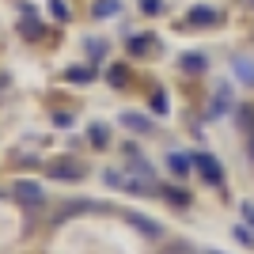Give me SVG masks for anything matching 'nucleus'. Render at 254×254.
<instances>
[{
    "label": "nucleus",
    "instance_id": "8",
    "mask_svg": "<svg viewBox=\"0 0 254 254\" xmlns=\"http://www.w3.org/2000/svg\"><path fill=\"white\" fill-rule=\"evenodd\" d=\"M122 126L133 129V133H152V118L137 114V110H122Z\"/></svg>",
    "mask_w": 254,
    "mask_h": 254
},
{
    "label": "nucleus",
    "instance_id": "4",
    "mask_svg": "<svg viewBox=\"0 0 254 254\" xmlns=\"http://www.w3.org/2000/svg\"><path fill=\"white\" fill-rule=\"evenodd\" d=\"M126 220L133 224L140 235H148V239H159V235H163V228H159L152 216H144V212H133V209H129V212H126Z\"/></svg>",
    "mask_w": 254,
    "mask_h": 254
},
{
    "label": "nucleus",
    "instance_id": "5",
    "mask_svg": "<svg viewBox=\"0 0 254 254\" xmlns=\"http://www.w3.org/2000/svg\"><path fill=\"white\" fill-rule=\"evenodd\" d=\"M126 156H129V167H133V175H137V179H152V175H156V167H152V163H148L144 156H140V152L133 148V144L126 148Z\"/></svg>",
    "mask_w": 254,
    "mask_h": 254
},
{
    "label": "nucleus",
    "instance_id": "15",
    "mask_svg": "<svg viewBox=\"0 0 254 254\" xmlns=\"http://www.w3.org/2000/svg\"><path fill=\"white\" fill-rule=\"evenodd\" d=\"M159 193H163V197H171L175 205H190V193L182 190V186H159Z\"/></svg>",
    "mask_w": 254,
    "mask_h": 254
},
{
    "label": "nucleus",
    "instance_id": "12",
    "mask_svg": "<svg viewBox=\"0 0 254 254\" xmlns=\"http://www.w3.org/2000/svg\"><path fill=\"white\" fill-rule=\"evenodd\" d=\"M87 140H91L95 148H106V144H110V129H106L103 122H95V126L87 129Z\"/></svg>",
    "mask_w": 254,
    "mask_h": 254
},
{
    "label": "nucleus",
    "instance_id": "29",
    "mask_svg": "<svg viewBox=\"0 0 254 254\" xmlns=\"http://www.w3.org/2000/svg\"><path fill=\"white\" fill-rule=\"evenodd\" d=\"M205 254H224V251H205Z\"/></svg>",
    "mask_w": 254,
    "mask_h": 254
},
{
    "label": "nucleus",
    "instance_id": "20",
    "mask_svg": "<svg viewBox=\"0 0 254 254\" xmlns=\"http://www.w3.org/2000/svg\"><path fill=\"white\" fill-rule=\"evenodd\" d=\"M126 190L129 193H152V186L144 179H126Z\"/></svg>",
    "mask_w": 254,
    "mask_h": 254
},
{
    "label": "nucleus",
    "instance_id": "13",
    "mask_svg": "<svg viewBox=\"0 0 254 254\" xmlns=\"http://www.w3.org/2000/svg\"><path fill=\"white\" fill-rule=\"evenodd\" d=\"M64 80H72V84H91V80H95V68L76 64V68H68V72H64Z\"/></svg>",
    "mask_w": 254,
    "mask_h": 254
},
{
    "label": "nucleus",
    "instance_id": "1",
    "mask_svg": "<svg viewBox=\"0 0 254 254\" xmlns=\"http://www.w3.org/2000/svg\"><path fill=\"white\" fill-rule=\"evenodd\" d=\"M190 159H193V167L201 171V179L209 182V186H224V167L209 156V152H193Z\"/></svg>",
    "mask_w": 254,
    "mask_h": 254
},
{
    "label": "nucleus",
    "instance_id": "11",
    "mask_svg": "<svg viewBox=\"0 0 254 254\" xmlns=\"http://www.w3.org/2000/svg\"><path fill=\"white\" fill-rule=\"evenodd\" d=\"M182 72H205V64H209V61H205V53H182Z\"/></svg>",
    "mask_w": 254,
    "mask_h": 254
},
{
    "label": "nucleus",
    "instance_id": "30",
    "mask_svg": "<svg viewBox=\"0 0 254 254\" xmlns=\"http://www.w3.org/2000/svg\"><path fill=\"white\" fill-rule=\"evenodd\" d=\"M247 4H254V0H247Z\"/></svg>",
    "mask_w": 254,
    "mask_h": 254
},
{
    "label": "nucleus",
    "instance_id": "19",
    "mask_svg": "<svg viewBox=\"0 0 254 254\" xmlns=\"http://www.w3.org/2000/svg\"><path fill=\"white\" fill-rule=\"evenodd\" d=\"M19 34H23V38H38V34H42V27H38L34 19H23V23H19Z\"/></svg>",
    "mask_w": 254,
    "mask_h": 254
},
{
    "label": "nucleus",
    "instance_id": "10",
    "mask_svg": "<svg viewBox=\"0 0 254 254\" xmlns=\"http://www.w3.org/2000/svg\"><path fill=\"white\" fill-rule=\"evenodd\" d=\"M167 163H171V171H175L179 179H186V175L193 171V159H190V156H182V152H171V156H167Z\"/></svg>",
    "mask_w": 254,
    "mask_h": 254
},
{
    "label": "nucleus",
    "instance_id": "23",
    "mask_svg": "<svg viewBox=\"0 0 254 254\" xmlns=\"http://www.w3.org/2000/svg\"><path fill=\"white\" fill-rule=\"evenodd\" d=\"M152 114H167V95H152Z\"/></svg>",
    "mask_w": 254,
    "mask_h": 254
},
{
    "label": "nucleus",
    "instance_id": "24",
    "mask_svg": "<svg viewBox=\"0 0 254 254\" xmlns=\"http://www.w3.org/2000/svg\"><path fill=\"white\" fill-rule=\"evenodd\" d=\"M110 84H114V87L126 84V68H122V64H114V68H110Z\"/></svg>",
    "mask_w": 254,
    "mask_h": 254
},
{
    "label": "nucleus",
    "instance_id": "7",
    "mask_svg": "<svg viewBox=\"0 0 254 254\" xmlns=\"http://www.w3.org/2000/svg\"><path fill=\"white\" fill-rule=\"evenodd\" d=\"M50 175H53V179H61V182H80V179H84V167H80V163H53Z\"/></svg>",
    "mask_w": 254,
    "mask_h": 254
},
{
    "label": "nucleus",
    "instance_id": "27",
    "mask_svg": "<svg viewBox=\"0 0 254 254\" xmlns=\"http://www.w3.org/2000/svg\"><path fill=\"white\" fill-rule=\"evenodd\" d=\"M243 220L254 228V205H251V201H243Z\"/></svg>",
    "mask_w": 254,
    "mask_h": 254
},
{
    "label": "nucleus",
    "instance_id": "28",
    "mask_svg": "<svg viewBox=\"0 0 254 254\" xmlns=\"http://www.w3.org/2000/svg\"><path fill=\"white\" fill-rule=\"evenodd\" d=\"M247 152H251V159H254V137H251V144H247Z\"/></svg>",
    "mask_w": 254,
    "mask_h": 254
},
{
    "label": "nucleus",
    "instance_id": "16",
    "mask_svg": "<svg viewBox=\"0 0 254 254\" xmlns=\"http://www.w3.org/2000/svg\"><path fill=\"white\" fill-rule=\"evenodd\" d=\"M235 72H239V80H243V84H254V61L235 57Z\"/></svg>",
    "mask_w": 254,
    "mask_h": 254
},
{
    "label": "nucleus",
    "instance_id": "22",
    "mask_svg": "<svg viewBox=\"0 0 254 254\" xmlns=\"http://www.w3.org/2000/svg\"><path fill=\"white\" fill-rule=\"evenodd\" d=\"M50 11H53V19H68V8H64V0H50Z\"/></svg>",
    "mask_w": 254,
    "mask_h": 254
},
{
    "label": "nucleus",
    "instance_id": "21",
    "mask_svg": "<svg viewBox=\"0 0 254 254\" xmlns=\"http://www.w3.org/2000/svg\"><path fill=\"white\" fill-rule=\"evenodd\" d=\"M103 182H106V186H114V190H126V179H122L118 171H106V175H103Z\"/></svg>",
    "mask_w": 254,
    "mask_h": 254
},
{
    "label": "nucleus",
    "instance_id": "17",
    "mask_svg": "<svg viewBox=\"0 0 254 254\" xmlns=\"http://www.w3.org/2000/svg\"><path fill=\"white\" fill-rule=\"evenodd\" d=\"M148 46H156L152 34H137V38H129V50H133V53H148Z\"/></svg>",
    "mask_w": 254,
    "mask_h": 254
},
{
    "label": "nucleus",
    "instance_id": "6",
    "mask_svg": "<svg viewBox=\"0 0 254 254\" xmlns=\"http://www.w3.org/2000/svg\"><path fill=\"white\" fill-rule=\"evenodd\" d=\"M186 19L193 23V27H212V23H220V11L216 8H205V4H197V8H190V15Z\"/></svg>",
    "mask_w": 254,
    "mask_h": 254
},
{
    "label": "nucleus",
    "instance_id": "9",
    "mask_svg": "<svg viewBox=\"0 0 254 254\" xmlns=\"http://www.w3.org/2000/svg\"><path fill=\"white\" fill-rule=\"evenodd\" d=\"M118 11H122V0H95V4H91V15H95V19H110Z\"/></svg>",
    "mask_w": 254,
    "mask_h": 254
},
{
    "label": "nucleus",
    "instance_id": "26",
    "mask_svg": "<svg viewBox=\"0 0 254 254\" xmlns=\"http://www.w3.org/2000/svg\"><path fill=\"white\" fill-rule=\"evenodd\" d=\"M140 8L148 11V15H156V11H159V8H163V4H159V0H140Z\"/></svg>",
    "mask_w": 254,
    "mask_h": 254
},
{
    "label": "nucleus",
    "instance_id": "14",
    "mask_svg": "<svg viewBox=\"0 0 254 254\" xmlns=\"http://www.w3.org/2000/svg\"><path fill=\"white\" fill-rule=\"evenodd\" d=\"M84 50H87V57H91V61H106V50H110V46H106L103 38H87Z\"/></svg>",
    "mask_w": 254,
    "mask_h": 254
},
{
    "label": "nucleus",
    "instance_id": "18",
    "mask_svg": "<svg viewBox=\"0 0 254 254\" xmlns=\"http://www.w3.org/2000/svg\"><path fill=\"white\" fill-rule=\"evenodd\" d=\"M232 232H235V239H239L243 247H254V228H251V224H235Z\"/></svg>",
    "mask_w": 254,
    "mask_h": 254
},
{
    "label": "nucleus",
    "instance_id": "2",
    "mask_svg": "<svg viewBox=\"0 0 254 254\" xmlns=\"http://www.w3.org/2000/svg\"><path fill=\"white\" fill-rule=\"evenodd\" d=\"M11 193H15V197H19L23 205H31V209L46 205V193H42V186H38V182H31V179H19L15 186H11Z\"/></svg>",
    "mask_w": 254,
    "mask_h": 254
},
{
    "label": "nucleus",
    "instance_id": "3",
    "mask_svg": "<svg viewBox=\"0 0 254 254\" xmlns=\"http://www.w3.org/2000/svg\"><path fill=\"white\" fill-rule=\"evenodd\" d=\"M232 103H235V95H232V84H220L216 91H212V99H209V118H220V114H228V110H232Z\"/></svg>",
    "mask_w": 254,
    "mask_h": 254
},
{
    "label": "nucleus",
    "instance_id": "25",
    "mask_svg": "<svg viewBox=\"0 0 254 254\" xmlns=\"http://www.w3.org/2000/svg\"><path fill=\"white\" fill-rule=\"evenodd\" d=\"M53 122L61 129H68V126H76V114H53Z\"/></svg>",
    "mask_w": 254,
    "mask_h": 254
}]
</instances>
